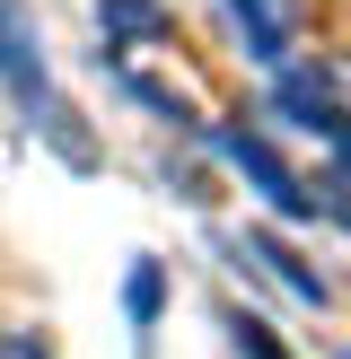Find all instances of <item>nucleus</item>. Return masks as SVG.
<instances>
[{
	"mask_svg": "<svg viewBox=\"0 0 351 359\" xmlns=\"http://www.w3.org/2000/svg\"><path fill=\"white\" fill-rule=\"evenodd\" d=\"M0 79L18 88V97H27V114L35 105H44V132L62 140V158H79L88 167V140L70 132V105H53V88H44V44H35V18H27V0H0Z\"/></svg>",
	"mask_w": 351,
	"mask_h": 359,
	"instance_id": "nucleus-1",
	"label": "nucleus"
},
{
	"mask_svg": "<svg viewBox=\"0 0 351 359\" xmlns=\"http://www.w3.org/2000/svg\"><path fill=\"white\" fill-rule=\"evenodd\" d=\"M220 158H228V167H237V175H255V184H263V202H272L281 219H316V193L298 184V175L281 167V158L263 149L255 132H220Z\"/></svg>",
	"mask_w": 351,
	"mask_h": 359,
	"instance_id": "nucleus-2",
	"label": "nucleus"
},
{
	"mask_svg": "<svg viewBox=\"0 0 351 359\" xmlns=\"http://www.w3.org/2000/svg\"><path fill=\"white\" fill-rule=\"evenodd\" d=\"M281 114H298L307 132H325L333 149L351 158V114H343V97H333L325 79H281Z\"/></svg>",
	"mask_w": 351,
	"mask_h": 359,
	"instance_id": "nucleus-3",
	"label": "nucleus"
},
{
	"mask_svg": "<svg viewBox=\"0 0 351 359\" xmlns=\"http://www.w3.org/2000/svg\"><path fill=\"white\" fill-rule=\"evenodd\" d=\"M228 18L246 27V53H255V62H281V53H290V27H281L272 0H228Z\"/></svg>",
	"mask_w": 351,
	"mask_h": 359,
	"instance_id": "nucleus-4",
	"label": "nucleus"
},
{
	"mask_svg": "<svg viewBox=\"0 0 351 359\" xmlns=\"http://www.w3.org/2000/svg\"><path fill=\"white\" fill-rule=\"evenodd\" d=\"M246 255H255V263H272V272H281V280H290V290H298V298H307V307H325V280H316V272H307V263H298V255H290V245H272V237H246Z\"/></svg>",
	"mask_w": 351,
	"mask_h": 359,
	"instance_id": "nucleus-5",
	"label": "nucleus"
},
{
	"mask_svg": "<svg viewBox=\"0 0 351 359\" xmlns=\"http://www.w3.org/2000/svg\"><path fill=\"white\" fill-rule=\"evenodd\" d=\"M105 35H167V9L158 0H97Z\"/></svg>",
	"mask_w": 351,
	"mask_h": 359,
	"instance_id": "nucleus-6",
	"label": "nucleus"
},
{
	"mask_svg": "<svg viewBox=\"0 0 351 359\" xmlns=\"http://www.w3.org/2000/svg\"><path fill=\"white\" fill-rule=\"evenodd\" d=\"M158 298H167V272H158V263H132V280H123V307H132V325H140V333L158 325Z\"/></svg>",
	"mask_w": 351,
	"mask_h": 359,
	"instance_id": "nucleus-7",
	"label": "nucleus"
},
{
	"mask_svg": "<svg viewBox=\"0 0 351 359\" xmlns=\"http://www.w3.org/2000/svg\"><path fill=\"white\" fill-rule=\"evenodd\" d=\"M228 333H237L246 359H281V342H272V325H263V316H228Z\"/></svg>",
	"mask_w": 351,
	"mask_h": 359,
	"instance_id": "nucleus-8",
	"label": "nucleus"
},
{
	"mask_svg": "<svg viewBox=\"0 0 351 359\" xmlns=\"http://www.w3.org/2000/svg\"><path fill=\"white\" fill-rule=\"evenodd\" d=\"M0 359H44V351H35V342H9V351H0Z\"/></svg>",
	"mask_w": 351,
	"mask_h": 359,
	"instance_id": "nucleus-9",
	"label": "nucleus"
},
{
	"mask_svg": "<svg viewBox=\"0 0 351 359\" xmlns=\"http://www.w3.org/2000/svg\"><path fill=\"white\" fill-rule=\"evenodd\" d=\"M343 359H351V351H343Z\"/></svg>",
	"mask_w": 351,
	"mask_h": 359,
	"instance_id": "nucleus-10",
	"label": "nucleus"
}]
</instances>
